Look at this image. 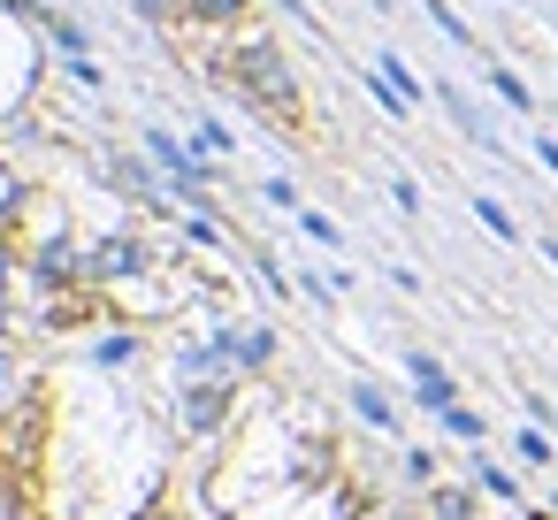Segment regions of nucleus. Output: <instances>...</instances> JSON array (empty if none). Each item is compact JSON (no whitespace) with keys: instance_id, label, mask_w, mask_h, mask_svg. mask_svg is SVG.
Masks as SVG:
<instances>
[{"instance_id":"nucleus-1","label":"nucleus","mask_w":558,"mask_h":520,"mask_svg":"<svg viewBox=\"0 0 558 520\" xmlns=\"http://www.w3.org/2000/svg\"><path fill=\"white\" fill-rule=\"evenodd\" d=\"M222 77H230L245 100H260L268 116H291V108H299V70H291V55H283L268 32H245V39H230V55H222Z\"/></svg>"},{"instance_id":"nucleus-2","label":"nucleus","mask_w":558,"mask_h":520,"mask_svg":"<svg viewBox=\"0 0 558 520\" xmlns=\"http://www.w3.org/2000/svg\"><path fill=\"white\" fill-rule=\"evenodd\" d=\"M238 406V375H192L184 390H177V421L192 428V436H207V428H222V413Z\"/></svg>"},{"instance_id":"nucleus-3","label":"nucleus","mask_w":558,"mask_h":520,"mask_svg":"<svg viewBox=\"0 0 558 520\" xmlns=\"http://www.w3.org/2000/svg\"><path fill=\"white\" fill-rule=\"evenodd\" d=\"M154 268V253L123 230V238H100V245H85V283H131V276H146Z\"/></svg>"},{"instance_id":"nucleus-4","label":"nucleus","mask_w":558,"mask_h":520,"mask_svg":"<svg viewBox=\"0 0 558 520\" xmlns=\"http://www.w3.org/2000/svg\"><path fill=\"white\" fill-rule=\"evenodd\" d=\"M405 375H413V398H421L428 413L459 406V383H451V367H444L436 352H405Z\"/></svg>"},{"instance_id":"nucleus-5","label":"nucleus","mask_w":558,"mask_h":520,"mask_svg":"<svg viewBox=\"0 0 558 520\" xmlns=\"http://www.w3.org/2000/svg\"><path fill=\"white\" fill-rule=\"evenodd\" d=\"M32 276H39V283H85V253H77L70 238H47V245L32 253Z\"/></svg>"},{"instance_id":"nucleus-6","label":"nucleus","mask_w":558,"mask_h":520,"mask_svg":"<svg viewBox=\"0 0 558 520\" xmlns=\"http://www.w3.org/2000/svg\"><path fill=\"white\" fill-rule=\"evenodd\" d=\"M184 16L207 24V32H238V24L253 16V0H184Z\"/></svg>"},{"instance_id":"nucleus-7","label":"nucleus","mask_w":558,"mask_h":520,"mask_svg":"<svg viewBox=\"0 0 558 520\" xmlns=\"http://www.w3.org/2000/svg\"><path fill=\"white\" fill-rule=\"evenodd\" d=\"M352 413H360V421H367V428H398V406H390V398H383V390H375V383H367V375H360V383H352Z\"/></svg>"},{"instance_id":"nucleus-8","label":"nucleus","mask_w":558,"mask_h":520,"mask_svg":"<svg viewBox=\"0 0 558 520\" xmlns=\"http://www.w3.org/2000/svg\"><path fill=\"white\" fill-rule=\"evenodd\" d=\"M436 100H444V108H451V123H459V131H466V138H482V146H497V138H489V131H482V116H474V100H466V93H459V85H436Z\"/></svg>"},{"instance_id":"nucleus-9","label":"nucleus","mask_w":558,"mask_h":520,"mask_svg":"<svg viewBox=\"0 0 558 520\" xmlns=\"http://www.w3.org/2000/svg\"><path fill=\"white\" fill-rule=\"evenodd\" d=\"M428 520H474V489H459V482L428 489Z\"/></svg>"},{"instance_id":"nucleus-10","label":"nucleus","mask_w":558,"mask_h":520,"mask_svg":"<svg viewBox=\"0 0 558 520\" xmlns=\"http://www.w3.org/2000/svg\"><path fill=\"white\" fill-rule=\"evenodd\" d=\"M131 360H138V329H116L93 344V367H131Z\"/></svg>"},{"instance_id":"nucleus-11","label":"nucleus","mask_w":558,"mask_h":520,"mask_svg":"<svg viewBox=\"0 0 558 520\" xmlns=\"http://www.w3.org/2000/svg\"><path fill=\"white\" fill-rule=\"evenodd\" d=\"M512 451H520L527 467H550V459H558V444H550V428H543V421H527V428L512 436Z\"/></svg>"},{"instance_id":"nucleus-12","label":"nucleus","mask_w":558,"mask_h":520,"mask_svg":"<svg viewBox=\"0 0 558 520\" xmlns=\"http://www.w3.org/2000/svg\"><path fill=\"white\" fill-rule=\"evenodd\" d=\"M436 428H444V436H466V444L482 451V413H474V406H444V413H436Z\"/></svg>"},{"instance_id":"nucleus-13","label":"nucleus","mask_w":558,"mask_h":520,"mask_svg":"<svg viewBox=\"0 0 558 520\" xmlns=\"http://www.w3.org/2000/svg\"><path fill=\"white\" fill-rule=\"evenodd\" d=\"M16 276H24V253H16L9 230H0V322H9V291H16Z\"/></svg>"},{"instance_id":"nucleus-14","label":"nucleus","mask_w":558,"mask_h":520,"mask_svg":"<svg viewBox=\"0 0 558 520\" xmlns=\"http://www.w3.org/2000/svg\"><path fill=\"white\" fill-rule=\"evenodd\" d=\"M482 77H489V93H497V100H505V108H535V100H527V85H520V77H512V70H505V62H489V70H482Z\"/></svg>"},{"instance_id":"nucleus-15","label":"nucleus","mask_w":558,"mask_h":520,"mask_svg":"<svg viewBox=\"0 0 558 520\" xmlns=\"http://www.w3.org/2000/svg\"><path fill=\"white\" fill-rule=\"evenodd\" d=\"M47 39H54V47H62L70 62H85V32H77L70 16H47Z\"/></svg>"},{"instance_id":"nucleus-16","label":"nucleus","mask_w":558,"mask_h":520,"mask_svg":"<svg viewBox=\"0 0 558 520\" xmlns=\"http://www.w3.org/2000/svg\"><path fill=\"white\" fill-rule=\"evenodd\" d=\"M474 215H482V230H489V238H505V245L520 238V222H512V215H505L497 199H474Z\"/></svg>"},{"instance_id":"nucleus-17","label":"nucleus","mask_w":558,"mask_h":520,"mask_svg":"<svg viewBox=\"0 0 558 520\" xmlns=\"http://www.w3.org/2000/svg\"><path fill=\"white\" fill-rule=\"evenodd\" d=\"M421 16H436V32H444V39H459V47H474V32H466V24H459V16L444 9V0H421Z\"/></svg>"},{"instance_id":"nucleus-18","label":"nucleus","mask_w":558,"mask_h":520,"mask_svg":"<svg viewBox=\"0 0 558 520\" xmlns=\"http://www.w3.org/2000/svg\"><path fill=\"white\" fill-rule=\"evenodd\" d=\"M375 70H383V77H390V85H398V93H405V100H413V108H421V77H413V70H405V62H398V55H383V62H375Z\"/></svg>"},{"instance_id":"nucleus-19","label":"nucleus","mask_w":558,"mask_h":520,"mask_svg":"<svg viewBox=\"0 0 558 520\" xmlns=\"http://www.w3.org/2000/svg\"><path fill=\"white\" fill-rule=\"evenodd\" d=\"M474 482H482V489H489V497H512V474H505V467H489V459H482V451H474Z\"/></svg>"},{"instance_id":"nucleus-20","label":"nucleus","mask_w":558,"mask_h":520,"mask_svg":"<svg viewBox=\"0 0 558 520\" xmlns=\"http://www.w3.org/2000/svg\"><path fill=\"white\" fill-rule=\"evenodd\" d=\"M299 230H306L314 245H337V222H329V215H314V207H299Z\"/></svg>"},{"instance_id":"nucleus-21","label":"nucleus","mask_w":558,"mask_h":520,"mask_svg":"<svg viewBox=\"0 0 558 520\" xmlns=\"http://www.w3.org/2000/svg\"><path fill=\"white\" fill-rule=\"evenodd\" d=\"M131 9H138L146 24H177V16H184V0H131Z\"/></svg>"},{"instance_id":"nucleus-22","label":"nucleus","mask_w":558,"mask_h":520,"mask_svg":"<svg viewBox=\"0 0 558 520\" xmlns=\"http://www.w3.org/2000/svg\"><path fill=\"white\" fill-rule=\"evenodd\" d=\"M405 474H413V482H436V451H428V444H421V451H405Z\"/></svg>"},{"instance_id":"nucleus-23","label":"nucleus","mask_w":558,"mask_h":520,"mask_svg":"<svg viewBox=\"0 0 558 520\" xmlns=\"http://www.w3.org/2000/svg\"><path fill=\"white\" fill-rule=\"evenodd\" d=\"M390 199H398L405 215H421V184H413V177H398V184H390Z\"/></svg>"},{"instance_id":"nucleus-24","label":"nucleus","mask_w":558,"mask_h":520,"mask_svg":"<svg viewBox=\"0 0 558 520\" xmlns=\"http://www.w3.org/2000/svg\"><path fill=\"white\" fill-rule=\"evenodd\" d=\"M535 154H543V169L558 177V138H535Z\"/></svg>"},{"instance_id":"nucleus-25","label":"nucleus","mask_w":558,"mask_h":520,"mask_svg":"<svg viewBox=\"0 0 558 520\" xmlns=\"http://www.w3.org/2000/svg\"><path fill=\"white\" fill-rule=\"evenodd\" d=\"M131 520H177V512H169V505H146V512H131Z\"/></svg>"},{"instance_id":"nucleus-26","label":"nucleus","mask_w":558,"mask_h":520,"mask_svg":"<svg viewBox=\"0 0 558 520\" xmlns=\"http://www.w3.org/2000/svg\"><path fill=\"white\" fill-rule=\"evenodd\" d=\"M543 261H550V268H558V238H543Z\"/></svg>"},{"instance_id":"nucleus-27","label":"nucleus","mask_w":558,"mask_h":520,"mask_svg":"<svg viewBox=\"0 0 558 520\" xmlns=\"http://www.w3.org/2000/svg\"><path fill=\"white\" fill-rule=\"evenodd\" d=\"M550 512H558V497H550Z\"/></svg>"}]
</instances>
